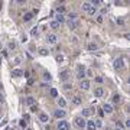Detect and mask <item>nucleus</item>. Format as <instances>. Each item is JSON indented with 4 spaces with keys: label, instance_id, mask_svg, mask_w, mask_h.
Instances as JSON below:
<instances>
[{
    "label": "nucleus",
    "instance_id": "nucleus-29",
    "mask_svg": "<svg viewBox=\"0 0 130 130\" xmlns=\"http://www.w3.org/2000/svg\"><path fill=\"white\" fill-rule=\"evenodd\" d=\"M49 26H51L52 29H58V28H59V23H58V22H55V20H52Z\"/></svg>",
    "mask_w": 130,
    "mask_h": 130
},
{
    "label": "nucleus",
    "instance_id": "nucleus-36",
    "mask_svg": "<svg viewBox=\"0 0 130 130\" xmlns=\"http://www.w3.org/2000/svg\"><path fill=\"white\" fill-rule=\"evenodd\" d=\"M16 42H9V49H16Z\"/></svg>",
    "mask_w": 130,
    "mask_h": 130
},
{
    "label": "nucleus",
    "instance_id": "nucleus-44",
    "mask_svg": "<svg viewBox=\"0 0 130 130\" xmlns=\"http://www.w3.org/2000/svg\"><path fill=\"white\" fill-rule=\"evenodd\" d=\"M36 110H38V108H36V107H35V106H32V107H31V111H32V113H35V111H36Z\"/></svg>",
    "mask_w": 130,
    "mask_h": 130
},
{
    "label": "nucleus",
    "instance_id": "nucleus-14",
    "mask_svg": "<svg viewBox=\"0 0 130 130\" xmlns=\"http://www.w3.org/2000/svg\"><path fill=\"white\" fill-rule=\"evenodd\" d=\"M103 110H104L103 113H107V114H111V113H113V107H111L110 104H104V106H103Z\"/></svg>",
    "mask_w": 130,
    "mask_h": 130
},
{
    "label": "nucleus",
    "instance_id": "nucleus-18",
    "mask_svg": "<svg viewBox=\"0 0 130 130\" xmlns=\"http://www.w3.org/2000/svg\"><path fill=\"white\" fill-rule=\"evenodd\" d=\"M56 103H58V106H59L61 108H64L65 106H66V101H65V98H62V97H58Z\"/></svg>",
    "mask_w": 130,
    "mask_h": 130
},
{
    "label": "nucleus",
    "instance_id": "nucleus-42",
    "mask_svg": "<svg viewBox=\"0 0 130 130\" xmlns=\"http://www.w3.org/2000/svg\"><path fill=\"white\" fill-rule=\"evenodd\" d=\"M96 81L97 82H103V78H101V77H96Z\"/></svg>",
    "mask_w": 130,
    "mask_h": 130
},
{
    "label": "nucleus",
    "instance_id": "nucleus-19",
    "mask_svg": "<svg viewBox=\"0 0 130 130\" xmlns=\"http://www.w3.org/2000/svg\"><path fill=\"white\" fill-rule=\"evenodd\" d=\"M120 101H121V97H120L119 94H114L113 98H111V103H113V104H120Z\"/></svg>",
    "mask_w": 130,
    "mask_h": 130
},
{
    "label": "nucleus",
    "instance_id": "nucleus-43",
    "mask_svg": "<svg viewBox=\"0 0 130 130\" xmlns=\"http://www.w3.org/2000/svg\"><path fill=\"white\" fill-rule=\"evenodd\" d=\"M3 101H4V96L0 93V103H3Z\"/></svg>",
    "mask_w": 130,
    "mask_h": 130
},
{
    "label": "nucleus",
    "instance_id": "nucleus-15",
    "mask_svg": "<svg viewBox=\"0 0 130 130\" xmlns=\"http://www.w3.org/2000/svg\"><path fill=\"white\" fill-rule=\"evenodd\" d=\"M81 103H82V98L80 97V96H74V97H72V104H74V106H80Z\"/></svg>",
    "mask_w": 130,
    "mask_h": 130
},
{
    "label": "nucleus",
    "instance_id": "nucleus-34",
    "mask_svg": "<svg viewBox=\"0 0 130 130\" xmlns=\"http://www.w3.org/2000/svg\"><path fill=\"white\" fill-rule=\"evenodd\" d=\"M20 127H22V129H26V127H28V121H25V119L20 121Z\"/></svg>",
    "mask_w": 130,
    "mask_h": 130
},
{
    "label": "nucleus",
    "instance_id": "nucleus-21",
    "mask_svg": "<svg viewBox=\"0 0 130 130\" xmlns=\"http://www.w3.org/2000/svg\"><path fill=\"white\" fill-rule=\"evenodd\" d=\"M64 20H65L64 15H58V13H56V16H55V22H58V23H59V25H61V23H62V22H64Z\"/></svg>",
    "mask_w": 130,
    "mask_h": 130
},
{
    "label": "nucleus",
    "instance_id": "nucleus-7",
    "mask_svg": "<svg viewBox=\"0 0 130 130\" xmlns=\"http://www.w3.org/2000/svg\"><path fill=\"white\" fill-rule=\"evenodd\" d=\"M114 68H116V69L124 68V61H123V58H117V59L114 61Z\"/></svg>",
    "mask_w": 130,
    "mask_h": 130
},
{
    "label": "nucleus",
    "instance_id": "nucleus-25",
    "mask_svg": "<svg viewBox=\"0 0 130 130\" xmlns=\"http://www.w3.org/2000/svg\"><path fill=\"white\" fill-rule=\"evenodd\" d=\"M26 104H28V106H31V107L35 106V98H33V97H28V98H26Z\"/></svg>",
    "mask_w": 130,
    "mask_h": 130
},
{
    "label": "nucleus",
    "instance_id": "nucleus-33",
    "mask_svg": "<svg viewBox=\"0 0 130 130\" xmlns=\"http://www.w3.org/2000/svg\"><path fill=\"white\" fill-rule=\"evenodd\" d=\"M38 32H39V29H38V28H32L31 35H32V36H36V35H38Z\"/></svg>",
    "mask_w": 130,
    "mask_h": 130
},
{
    "label": "nucleus",
    "instance_id": "nucleus-27",
    "mask_svg": "<svg viewBox=\"0 0 130 130\" xmlns=\"http://www.w3.org/2000/svg\"><path fill=\"white\" fill-rule=\"evenodd\" d=\"M13 64L15 65L22 64V56H15V58H13Z\"/></svg>",
    "mask_w": 130,
    "mask_h": 130
},
{
    "label": "nucleus",
    "instance_id": "nucleus-5",
    "mask_svg": "<svg viewBox=\"0 0 130 130\" xmlns=\"http://www.w3.org/2000/svg\"><path fill=\"white\" fill-rule=\"evenodd\" d=\"M90 87H91V82L88 81V80H82V81H80V88H81L82 91L90 90Z\"/></svg>",
    "mask_w": 130,
    "mask_h": 130
},
{
    "label": "nucleus",
    "instance_id": "nucleus-3",
    "mask_svg": "<svg viewBox=\"0 0 130 130\" xmlns=\"http://www.w3.org/2000/svg\"><path fill=\"white\" fill-rule=\"evenodd\" d=\"M54 116H55V119L64 120L65 116H66V111H65L64 108H58V110H55V111H54Z\"/></svg>",
    "mask_w": 130,
    "mask_h": 130
},
{
    "label": "nucleus",
    "instance_id": "nucleus-12",
    "mask_svg": "<svg viewBox=\"0 0 130 130\" xmlns=\"http://www.w3.org/2000/svg\"><path fill=\"white\" fill-rule=\"evenodd\" d=\"M85 127H87L88 130H97L94 120H88V121H87V124H85Z\"/></svg>",
    "mask_w": 130,
    "mask_h": 130
},
{
    "label": "nucleus",
    "instance_id": "nucleus-45",
    "mask_svg": "<svg viewBox=\"0 0 130 130\" xmlns=\"http://www.w3.org/2000/svg\"><path fill=\"white\" fill-rule=\"evenodd\" d=\"M1 88H3V84H1V82H0V90H1Z\"/></svg>",
    "mask_w": 130,
    "mask_h": 130
},
{
    "label": "nucleus",
    "instance_id": "nucleus-2",
    "mask_svg": "<svg viewBox=\"0 0 130 130\" xmlns=\"http://www.w3.org/2000/svg\"><path fill=\"white\" fill-rule=\"evenodd\" d=\"M75 126L78 127V129H85V124H87V120L81 117V116H78V117H75Z\"/></svg>",
    "mask_w": 130,
    "mask_h": 130
},
{
    "label": "nucleus",
    "instance_id": "nucleus-22",
    "mask_svg": "<svg viewBox=\"0 0 130 130\" xmlns=\"http://www.w3.org/2000/svg\"><path fill=\"white\" fill-rule=\"evenodd\" d=\"M88 49H90V51H97L98 45L96 43V42H90V43H88Z\"/></svg>",
    "mask_w": 130,
    "mask_h": 130
},
{
    "label": "nucleus",
    "instance_id": "nucleus-13",
    "mask_svg": "<svg viewBox=\"0 0 130 130\" xmlns=\"http://www.w3.org/2000/svg\"><path fill=\"white\" fill-rule=\"evenodd\" d=\"M69 78V72L68 71H62V72H59V80L61 81H66Z\"/></svg>",
    "mask_w": 130,
    "mask_h": 130
},
{
    "label": "nucleus",
    "instance_id": "nucleus-30",
    "mask_svg": "<svg viewBox=\"0 0 130 130\" xmlns=\"http://www.w3.org/2000/svg\"><path fill=\"white\" fill-rule=\"evenodd\" d=\"M75 19H77V13H74V12L68 13V20H75Z\"/></svg>",
    "mask_w": 130,
    "mask_h": 130
},
{
    "label": "nucleus",
    "instance_id": "nucleus-46",
    "mask_svg": "<svg viewBox=\"0 0 130 130\" xmlns=\"http://www.w3.org/2000/svg\"><path fill=\"white\" fill-rule=\"evenodd\" d=\"M116 130H121V129H117V127H116Z\"/></svg>",
    "mask_w": 130,
    "mask_h": 130
},
{
    "label": "nucleus",
    "instance_id": "nucleus-28",
    "mask_svg": "<svg viewBox=\"0 0 130 130\" xmlns=\"http://www.w3.org/2000/svg\"><path fill=\"white\" fill-rule=\"evenodd\" d=\"M96 22L101 25V23L104 22V16H101V15H97V16H96Z\"/></svg>",
    "mask_w": 130,
    "mask_h": 130
},
{
    "label": "nucleus",
    "instance_id": "nucleus-31",
    "mask_svg": "<svg viewBox=\"0 0 130 130\" xmlns=\"http://www.w3.org/2000/svg\"><path fill=\"white\" fill-rule=\"evenodd\" d=\"M56 12H58V15H64L65 7L64 6H58V7H56Z\"/></svg>",
    "mask_w": 130,
    "mask_h": 130
},
{
    "label": "nucleus",
    "instance_id": "nucleus-41",
    "mask_svg": "<svg viewBox=\"0 0 130 130\" xmlns=\"http://www.w3.org/2000/svg\"><path fill=\"white\" fill-rule=\"evenodd\" d=\"M124 126H126V127H130V119H127V120H126V123H124Z\"/></svg>",
    "mask_w": 130,
    "mask_h": 130
},
{
    "label": "nucleus",
    "instance_id": "nucleus-24",
    "mask_svg": "<svg viewBox=\"0 0 130 130\" xmlns=\"http://www.w3.org/2000/svg\"><path fill=\"white\" fill-rule=\"evenodd\" d=\"M42 78H43V81H51V80H52V75H51L49 72H43Z\"/></svg>",
    "mask_w": 130,
    "mask_h": 130
},
{
    "label": "nucleus",
    "instance_id": "nucleus-16",
    "mask_svg": "<svg viewBox=\"0 0 130 130\" xmlns=\"http://www.w3.org/2000/svg\"><path fill=\"white\" fill-rule=\"evenodd\" d=\"M91 113H93V110H91V108H84V110L81 111V117H84V119H85V117H90Z\"/></svg>",
    "mask_w": 130,
    "mask_h": 130
},
{
    "label": "nucleus",
    "instance_id": "nucleus-8",
    "mask_svg": "<svg viewBox=\"0 0 130 130\" xmlns=\"http://www.w3.org/2000/svg\"><path fill=\"white\" fill-rule=\"evenodd\" d=\"M103 94H104V90H103V87H96L94 88V97H103Z\"/></svg>",
    "mask_w": 130,
    "mask_h": 130
},
{
    "label": "nucleus",
    "instance_id": "nucleus-38",
    "mask_svg": "<svg viewBox=\"0 0 130 130\" xmlns=\"http://www.w3.org/2000/svg\"><path fill=\"white\" fill-rule=\"evenodd\" d=\"M64 61V56L62 55H56V62H62Z\"/></svg>",
    "mask_w": 130,
    "mask_h": 130
},
{
    "label": "nucleus",
    "instance_id": "nucleus-37",
    "mask_svg": "<svg viewBox=\"0 0 130 130\" xmlns=\"http://www.w3.org/2000/svg\"><path fill=\"white\" fill-rule=\"evenodd\" d=\"M94 123H96V127H101V126H103V121H101V120H96Z\"/></svg>",
    "mask_w": 130,
    "mask_h": 130
},
{
    "label": "nucleus",
    "instance_id": "nucleus-6",
    "mask_svg": "<svg viewBox=\"0 0 130 130\" xmlns=\"http://www.w3.org/2000/svg\"><path fill=\"white\" fill-rule=\"evenodd\" d=\"M58 130H69V123L65 120H59L58 121Z\"/></svg>",
    "mask_w": 130,
    "mask_h": 130
},
{
    "label": "nucleus",
    "instance_id": "nucleus-47",
    "mask_svg": "<svg viewBox=\"0 0 130 130\" xmlns=\"http://www.w3.org/2000/svg\"><path fill=\"white\" fill-rule=\"evenodd\" d=\"M0 62H1V56H0Z\"/></svg>",
    "mask_w": 130,
    "mask_h": 130
},
{
    "label": "nucleus",
    "instance_id": "nucleus-4",
    "mask_svg": "<svg viewBox=\"0 0 130 130\" xmlns=\"http://www.w3.org/2000/svg\"><path fill=\"white\" fill-rule=\"evenodd\" d=\"M46 42H48L49 45H55L58 42V36L55 33H49L48 36H46Z\"/></svg>",
    "mask_w": 130,
    "mask_h": 130
},
{
    "label": "nucleus",
    "instance_id": "nucleus-35",
    "mask_svg": "<svg viewBox=\"0 0 130 130\" xmlns=\"http://www.w3.org/2000/svg\"><path fill=\"white\" fill-rule=\"evenodd\" d=\"M71 88H72V84H69V82L64 84V90H71Z\"/></svg>",
    "mask_w": 130,
    "mask_h": 130
},
{
    "label": "nucleus",
    "instance_id": "nucleus-20",
    "mask_svg": "<svg viewBox=\"0 0 130 130\" xmlns=\"http://www.w3.org/2000/svg\"><path fill=\"white\" fill-rule=\"evenodd\" d=\"M12 75H13V77H22V75H23V71H22V69H13V71H12Z\"/></svg>",
    "mask_w": 130,
    "mask_h": 130
},
{
    "label": "nucleus",
    "instance_id": "nucleus-9",
    "mask_svg": "<svg viewBox=\"0 0 130 130\" xmlns=\"http://www.w3.org/2000/svg\"><path fill=\"white\" fill-rule=\"evenodd\" d=\"M39 121H41V123H48L49 116L46 113H39Z\"/></svg>",
    "mask_w": 130,
    "mask_h": 130
},
{
    "label": "nucleus",
    "instance_id": "nucleus-26",
    "mask_svg": "<svg viewBox=\"0 0 130 130\" xmlns=\"http://www.w3.org/2000/svg\"><path fill=\"white\" fill-rule=\"evenodd\" d=\"M48 54H49L48 49H45V48H41V49H39V55H42V56H46Z\"/></svg>",
    "mask_w": 130,
    "mask_h": 130
},
{
    "label": "nucleus",
    "instance_id": "nucleus-17",
    "mask_svg": "<svg viewBox=\"0 0 130 130\" xmlns=\"http://www.w3.org/2000/svg\"><path fill=\"white\" fill-rule=\"evenodd\" d=\"M91 7V3L90 1H82V4H81V9L84 10V12H88V9Z\"/></svg>",
    "mask_w": 130,
    "mask_h": 130
},
{
    "label": "nucleus",
    "instance_id": "nucleus-1",
    "mask_svg": "<svg viewBox=\"0 0 130 130\" xmlns=\"http://www.w3.org/2000/svg\"><path fill=\"white\" fill-rule=\"evenodd\" d=\"M77 80H85V68H84V65H78V68H77Z\"/></svg>",
    "mask_w": 130,
    "mask_h": 130
},
{
    "label": "nucleus",
    "instance_id": "nucleus-11",
    "mask_svg": "<svg viewBox=\"0 0 130 130\" xmlns=\"http://www.w3.org/2000/svg\"><path fill=\"white\" fill-rule=\"evenodd\" d=\"M68 28H69L71 31H75V29L78 28V22H77V20H68Z\"/></svg>",
    "mask_w": 130,
    "mask_h": 130
},
{
    "label": "nucleus",
    "instance_id": "nucleus-39",
    "mask_svg": "<svg viewBox=\"0 0 130 130\" xmlns=\"http://www.w3.org/2000/svg\"><path fill=\"white\" fill-rule=\"evenodd\" d=\"M1 55H3L4 58H7V49H3V51H1Z\"/></svg>",
    "mask_w": 130,
    "mask_h": 130
},
{
    "label": "nucleus",
    "instance_id": "nucleus-32",
    "mask_svg": "<svg viewBox=\"0 0 130 130\" xmlns=\"http://www.w3.org/2000/svg\"><path fill=\"white\" fill-rule=\"evenodd\" d=\"M51 97H58V91H56V88H51Z\"/></svg>",
    "mask_w": 130,
    "mask_h": 130
},
{
    "label": "nucleus",
    "instance_id": "nucleus-10",
    "mask_svg": "<svg viewBox=\"0 0 130 130\" xmlns=\"http://www.w3.org/2000/svg\"><path fill=\"white\" fill-rule=\"evenodd\" d=\"M22 19H23V22H25V23H28V22H31V20L33 19V13H32V12H28V13H25V15H23Z\"/></svg>",
    "mask_w": 130,
    "mask_h": 130
},
{
    "label": "nucleus",
    "instance_id": "nucleus-23",
    "mask_svg": "<svg viewBox=\"0 0 130 130\" xmlns=\"http://www.w3.org/2000/svg\"><path fill=\"white\" fill-rule=\"evenodd\" d=\"M87 13H88L90 16H94V15L97 13V7H93V6H91V7L88 9V12H87Z\"/></svg>",
    "mask_w": 130,
    "mask_h": 130
},
{
    "label": "nucleus",
    "instance_id": "nucleus-40",
    "mask_svg": "<svg viewBox=\"0 0 130 130\" xmlns=\"http://www.w3.org/2000/svg\"><path fill=\"white\" fill-rule=\"evenodd\" d=\"M78 42V38L77 36H72V43H77Z\"/></svg>",
    "mask_w": 130,
    "mask_h": 130
}]
</instances>
